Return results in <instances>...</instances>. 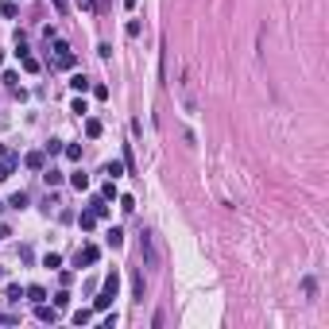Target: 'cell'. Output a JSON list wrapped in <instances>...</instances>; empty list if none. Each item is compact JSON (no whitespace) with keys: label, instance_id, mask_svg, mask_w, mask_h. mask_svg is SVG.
<instances>
[{"label":"cell","instance_id":"obj_1","mask_svg":"<svg viewBox=\"0 0 329 329\" xmlns=\"http://www.w3.org/2000/svg\"><path fill=\"white\" fill-rule=\"evenodd\" d=\"M116 290H120V275L112 271L109 279H105V287H101V294H97V302H93V306H97V310H109L112 298H116Z\"/></svg>","mask_w":329,"mask_h":329},{"label":"cell","instance_id":"obj_2","mask_svg":"<svg viewBox=\"0 0 329 329\" xmlns=\"http://www.w3.org/2000/svg\"><path fill=\"white\" fill-rule=\"evenodd\" d=\"M74 62H78V58H74V51H70V43H62V39L55 35V66H62V70H70Z\"/></svg>","mask_w":329,"mask_h":329},{"label":"cell","instance_id":"obj_3","mask_svg":"<svg viewBox=\"0 0 329 329\" xmlns=\"http://www.w3.org/2000/svg\"><path fill=\"white\" fill-rule=\"evenodd\" d=\"M140 256H144V267H155V264H159L155 244H151V232H144V236H140Z\"/></svg>","mask_w":329,"mask_h":329},{"label":"cell","instance_id":"obj_4","mask_svg":"<svg viewBox=\"0 0 329 329\" xmlns=\"http://www.w3.org/2000/svg\"><path fill=\"white\" fill-rule=\"evenodd\" d=\"M74 260H78V267H93V264L101 260V248H97V244H85V248H78Z\"/></svg>","mask_w":329,"mask_h":329},{"label":"cell","instance_id":"obj_5","mask_svg":"<svg viewBox=\"0 0 329 329\" xmlns=\"http://www.w3.org/2000/svg\"><path fill=\"white\" fill-rule=\"evenodd\" d=\"M35 318H39V322H43V326H47V322H51V326H55V306H47V302H35Z\"/></svg>","mask_w":329,"mask_h":329},{"label":"cell","instance_id":"obj_6","mask_svg":"<svg viewBox=\"0 0 329 329\" xmlns=\"http://www.w3.org/2000/svg\"><path fill=\"white\" fill-rule=\"evenodd\" d=\"M23 298H27V302H47V290H43L39 283H31V287H23Z\"/></svg>","mask_w":329,"mask_h":329},{"label":"cell","instance_id":"obj_7","mask_svg":"<svg viewBox=\"0 0 329 329\" xmlns=\"http://www.w3.org/2000/svg\"><path fill=\"white\" fill-rule=\"evenodd\" d=\"M89 213H93L97 221L109 217V198H93V202H89Z\"/></svg>","mask_w":329,"mask_h":329},{"label":"cell","instance_id":"obj_8","mask_svg":"<svg viewBox=\"0 0 329 329\" xmlns=\"http://www.w3.org/2000/svg\"><path fill=\"white\" fill-rule=\"evenodd\" d=\"M43 163H47V155H43V151H31V155H23V166H27V170H43Z\"/></svg>","mask_w":329,"mask_h":329},{"label":"cell","instance_id":"obj_9","mask_svg":"<svg viewBox=\"0 0 329 329\" xmlns=\"http://www.w3.org/2000/svg\"><path fill=\"white\" fill-rule=\"evenodd\" d=\"M70 186H74V190H89V174L74 170V174H70Z\"/></svg>","mask_w":329,"mask_h":329},{"label":"cell","instance_id":"obj_10","mask_svg":"<svg viewBox=\"0 0 329 329\" xmlns=\"http://www.w3.org/2000/svg\"><path fill=\"white\" fill-rule=\"evenodd\" d=\"M78 225H82V232H93V228H97V217H93V213L85 209V213L78 217Z\"/></svg>","mask_w":329,"mask_h":329},{"label":"cell","instance_id":"obj_11","mask_svg":"<svg viewBox=\"0 0 329 329\" xmlns=\"http://www.w3.org/2000/svg\"><path fill=\"white\" fill-rule=\"evenodd\" d=\"M43 267H47V271H58V267H62V256H58V252H47V256H43Z\"/></svg>","mask_w":329,"mask_h":329},{"label":"cell","instance_id":"obj_12","mask_svg":"<svg viewBox=\"0 0 329 329\" xmlns=\"http://www.w3.org/2000/svg\"><path fill=\"white\" fill-rule=\"evenodd\" d=\"M70 89L85 93V89H89V78H85V74H74V78H70Z\"/></svg>","mask_w":329,"mask_h":329},{"label":"cell","instance_id":"obj_13","mask_svg":"<svg viewBox=\"0 0 329 329\" xmlns=\"http://www.w3.org/2000/svg\"><path fill=\"white\" fill-rule=\"evenodd\" d=\"M85 136H89V140H97V136H101V120H93V116H89V120H85Z\"/></svg>","mask_w":329,"mask_h":329},{"label":"cell","instance_id":"obj_14","mask_svg":"<svg viewBox=\"0 0 329 329\" xmlns=\"http://www.w3.org/2000/svg\"><path fill=\"white\" fill-rule=\"evenodd\" d=\"M8 206H12V209H27V194H23V190H20V194H12V198H8Z\"/></svg>","mask_w":329,"mask_h":329},{"label":"cell","instance_id":"obj_15","mask_svg":"<svg viewBox=\"0 0 329 329\" xmlns=\"http://www.w3.org/2000/svg\"><path fill=\"white\" fill-rule=\"evenodd\" d=\"M4 298H8V302H20V298H23V287H20V283H8V294H4Z\"/></svg>","mask_w":329,"mask_h":329},{"label":"cell","instance_id":"obj_16","mask_svg":"<svg viewBox=\"0 0 329 329\" xmlns=\"http://www.w3.org/2000/svg\"><path fill=\"white\" fill-rule=\"evenodd\" d=\"M62 151H66V159H74V163H78V159H82V144H66V147H62Z\"/></svg>","mask_w":329,"mask_h":329},{"label":"cell","instance_id":"obj_17","mask_svg":"<svg viewBox=\"0 0 329 329\" xmlns=\"http://www.w3.org/2000/svg\"><path fill=\"white\" fill-rule=\"evenodd\" d=\"M120 244H124V232H120V228H112V232H109V248H120Z\"/></svg>","mask_w":329,"mask_h":329},{"label":"cell","instance_id":"obj_18","mask_svg":"<svg viewBox=\"0 0 329 329\" xmlns=\"http://www.w3.org/2000/svg\"><path fill=\"white\" fill-rule=\"evenodd\" d=\"M66 306H70V294H66V290H58V294H55V310H66Z\"/></svg>","mask_w":329,"mask_h":329},{"label":"cell","instance_id":"obj_19","mask_svg":"<svg viewBox=\"0 0 329 329\" xmlns=\"http://www.w3.org/2000/svg\"><path fill=\"white\" fill-rule=\"evenodd\" d=\"M16 163H20V159H4V163H0V182L12 174V166H16Z\"/></svg>","mask_w":329,"mask_h":329},{"label":"cell","instance_id":"obj_20","mask_svg":"<svg viewBox=\"0 0 329 329\" xmlns=\"http://www.w3.org/2000/svg\"><path fill=\"white\" fill-rule=\"evenodd\" d=\"M70 112H78V116H85V112H89V105H85V97H78V101L70 105Z\"/></svg>","mask_w":329,"mask_h":329},{"label":"cell","instance_id":"obj_21","mask_svg":"<svg viewBox=\"0 0 329 329\" xmlns=\"http://www.w3.org/2000/svg\"><path fill=\"white\" fill-rule=\"evenodd\" d=\"M120 209H124V213H132V209H136V198H132V194H124V198H120Z\"/></svg>","mask_w":329,"mask_h":329},{"label":"cell","instance_id":"obj_22","mask_svg":"<svg viewBox=\"0 0 329 329\" xmlns=\"http://www.w3.org/2000/svg\"><path fill=\"white\" fill-rule=\"evenodd\" d=\"M20 58H23V70H27V74H35V70H39V62H35L31 55H20Z\"/></svg>","mask_w":329,"mask_h":329},{"label":"cell","instance_id":"obj_23","mask_svg":"<svg viewBox=\"0 0 329 329\" xmlns=\"http://www.w3.org/2000/svg\"><path fill=\"white\" fill-rule=\"evenodd\" d=\"M0 16H8V20H12V16H16V4H12V0H4V4H0Z\"/></svg>","mask_w":329,"mask_h":329},{"label":"cell","instance_id":"obj_24","mask_svg":"<svg viewBox=\"0 0 329 329\" xmlns=\"http://www.w3.org/2000/svg\"><path fill=\"white\" fill-rule=\"evenodd\" d=\"M89 318H93V314H89V310H78V314H74V326H85V322H89Z\"/></svg>","mask_w":329,"mask_h":329},{"label":"cell","instance_id":"obj_25","mask_svg":"<svg viewBox=\"0 0 329 329\" xmlns=\"http://www.w3.org/2000/svg\"><path fill=\"white\" fill-rule=\"evenodd\" d=\"M43 178H47V186H58V182H62V174H58V170H47Z\"/></svg>","mask_w":329,"mask_h":329},{"label":"cell","instance_id":"obj_26","mask_svg":"<svg viewBox=\"0 0 329 329\" xmlns=\"http://www.w3.org/2000/svg\"><path fill=\"white\" fill-rule=\"evenodd\" d=\"M105 174H109V178H116V174H124V166H120V163H109V166H105Z\"/></svg>","mask_w":329,"mask_h":329},{"label":"cell","instance_id":"obj_27","mask_svg":"<svg viewBox=\"0 0 329 329\" xmlns=\"http://www.w3.org/2000/svg\"><path fill=\"white\" fill-rule=\"evenodd\" d=\"M16 322H20L16 314H0V326H16Z\"/></svg>","mask_w":329,"mask_h":329},{"label":"cell","instance_id":"obj_28","mask_svg":"<svg viewBox=\"0 0 329 329\" xmlns=\"http://www.w3.org/2000/svg\"><path fill=\"white\" fill-rule=\"evenodd\" d=\"M78 4H82L85 12H93V8H97V0H78Z\"/></svg>","mask_w":329,"mask_h":329},{"label":"cell","instance_id":"obj_29","mask_svg":"<svg viewBox=\"0 0 329 329\" xmlns=\"http://www.w3.org/2000/svg\"><path fill=\"white\" fill-rule=\"evenodd\" d=\"M124 4H128V8H136V0H124Z\"/></svg>","mask_w":329,"mask_h":329},{"label":"cell","instance_id":"obj_30","mask_svg":"<svg viewBox=\"0 0 329 329\" xmlns=\"http://www.w3.org/2000/svg\"><path fill=\"white\" fill-rule=\"evenodd\" d=\"M55 4H58V12H62V8H66V4H62V0H55Z\"/></svg>","mask_w":329,"mask_h":329},{"label":"cell","instance_id":"obj_31","mask_svg":"<svg viewBox=\"0 0 329 329\" xmlns=\"http://www.w3.org/2000/svg\"><path fill=\"white\" fill-rule=\"evenodd\" d=\"M0 58H4V55H0Z\"/></svg>","mask_w":329,"mask_h":329},{"label":"cell","instance_id":"obj_32","mask_svg":"<svg viewBox=\"0 0 329 329\" xmlns=\"http://www.w3.org/2000/svg\"><path fill=\"white\" fill-rule=\"evenodd\" d=\"M0 275H4V271H0Z\"/></svg>","mask_w":329,"mask_h":329}]
</instances>
